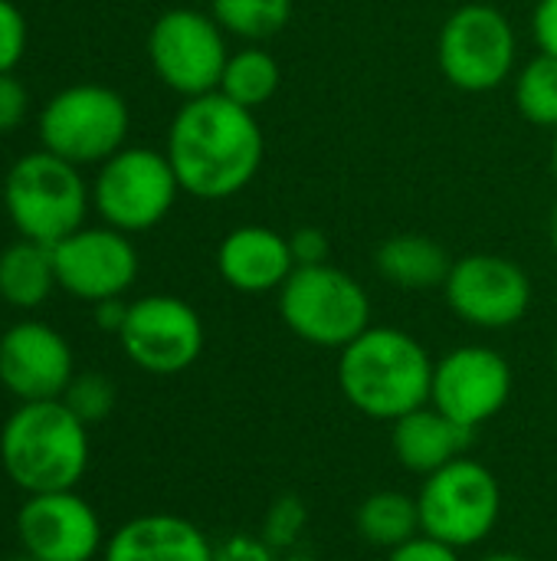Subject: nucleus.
I'll return each instance as SVG.
<instances>
[{"label":"nucleus","instance_id":"obj_1","mask_svg":"<svg viewBox=\"0 0 557 561\" xmlns=\"http://www.w3.org/2000/svg\"><path fill=\"white\" fill-rule=\"evenodd\" d=\"M177 184L197 201H227L253 184L266 158V135L253 108L223 92L184 99L164 148Z\"/></svg>","mask_w":557,"mask_h":561},{"label":"nucleus","instance_id":"obj_2","mask_svg":"<svg viewBox=\"0 0 557 561\" xmlns=\"http://www.w3.org/2000/svg\"><path fill=\"white\" fill-rule=\"evenodd\" d=\"M335 375L358 414L394 424L430 404L433 358L417 335L394 325H371L338 352Z\"/></svg>","mask_w":557,"mask_h":561},{"label":"nucleus","instance_id":"obj_3","mask_svg":"<svg viewBox=\"0 0 557 561\" xmlns=\"http://www.w3.org/2000/svg\"><path fill=\"white\" fill-rule=\"evenodd\" d=\"M7 480L26 496L76 490L89 470V427L56 401L20 404L0 431Z\"/></svg>","mask_w":557,"mask_h":561},{"label":"nucleus","instance_id":"obj_4","mask_svg":"<svg viewBox=\"0 0 557 561\" xmlns=\"http://www.w3.org/2000/svg\"><path fill=\"white\" fill-rule=\"evenodd\" d=\"M276 296L282 325L305 345L341 352L371 329L368 289L332 263L295 266Z\"/></svg>","mask_w":557,"mask_h":561},{"label":"nucleus","instance_id":"obj_5","mask_svg":"<svg viewBox=\"0 0 557 561\" xmlns=\"http://www.w3.org/2000/svg\"><path fill=\"white\" fill-rule=\"evenodd\" d=\"M3 207L20 237L56 247L85 220L89 191L76 164L53 151L23 154L3 178Z\"/></svg>","mask_w":557,"mask_h":561},{"label":"nucleus","instance_id":"obj_6","mask_svg":"<svg viewBox=\"0 0 557 561\" xmlns=\"http://www.w3.org/2000/svg\"><path fill=\"white\" fill-rule=\"evenodd\" d=\"M417 506L423 536L463 552L496 533L502 519V486L486 463L460 457L423 477Z\"/></svg>","mask_w":557,"mask_h":561},{"label":"nucleus","instance_id":"obj_7","mask_svg":"<svg viewBox=\"0 0 557 561\" xmlns=\"http://www.w3.org/2000/svg\"><path fill=\"white\" fill-rule=\"evenodd\" d=\"M519 59V33L492 3L456 7L437 36V66L460 92H492L512 79Z\"/></svg>","mask_w":557,"mask_h":561},{"label":"nucleus","instance_id":"obj_8","mask_svg":"<svg viewBox=\"0 0 557 561\" xmlns=\"http://www.w3.org/2000/svg\"><path fill=\"white\" fill-rule=\"evenodd\" d=\"M128 102L95 82L69 85L56 92L39 112V141L56 158L82 168L102 164L125 148L128 138Z\"/></svg>","mask_w":557,"mask_h":561},{"label":"nucleus","instance_id":"obj_9","mask_svg":"<svg viewBox=\"0 0 557 561\" xmlns=\"http://www.w3.org/2000/svg\"><path fill=\"white\" fill-rule=\"evenodd\" d=\"M181 194L177 174L164 151L121 148L98 164L92 201L98 217L121 233H144L158 227Z\"/></svg>","mask_w":557,"mask_h":561},{"label":"nucleus","instance_id":"obj_10","mask_svg":"<svg viewBox=\"0 0 557 561\" xmlns=\"http://www.w3.org/2000/svg\"><path fill=\"white\" fill-rule=\"evenodd\" d=\"M148 59L171 92L197 99L220 89L223 66L230 59L227 33L210 13L174 7L154 20L148 33Z\"/></svg>","mask_w":557,"mask_h":561},{"label":"nucleus","instance_id":"obj_11","mask_svg":"<svg viewBox=\"0 0 557 561\" xmlns=\"http://www.w3.org/2000/svg\"><path fill=\"white\" fill-rule=\"evenodd\" d=\"M443 296L460 322L483 332H502L529 316L532 279L509 256L466 253L453 260V270L443 283Z\"/></svg>","mask_w":557,"mask_h":561},{"label":"nucleus","instance_id":"obj_12","mask_svg":"<svg viewBox=\"0 0 557 561\" xmlns=\"http://www.w3.org/2000/svg\"><path fill=\"white\" fill-rule=\"evenodd\" d=\"M512 388L515 375L502 352L489 345H460L433 362L430 404L476 434L506 411Z\"/></svg>","mask_w":557,"mask_h":561},{"label":"nucleus","instance_id":"obj_13","mask_svg":"<svg viewBox=\"0 0 557 561\" xmlns=\"http://www.w3.org/2000/svg\"><path fill=\"white\" fill-rule=\"evenodd\" d=\"M118 342L131 365L148 375H181L204 355V322L177 296H141L128 306Z\"/></svg>","mask_w":557,"mask_h":561},{"label":"nucleus","instance_id":"obj_14","mask_svg":"<svg viewBox=\"0 0 557 561\" xmlns=\"http://www.w3.org/2000/svg\"><path fill=\"white\" fill-rule=\"evenodd\" d=\"M56 283L82 302L118 299L138 279V250L115 227H79L53 247Z\"/></svg>","mask_w":557,"mask_h":561},{"label":"nucleus","instance_id":"obj_15","mask_svg":"<svg viewBox=\"0 0 557 561\" xmlns=\"http://www.w3.org/2000/svg\"><path fill=\"white\" fill-rule=\"evenodd\" d=\"M16 539L36 561H92L105 549L98 513L76 493H36L16 513Z\"/></svg>","mask_w":557,"mask_h":561},{"label":"nucleus","instance_id":"obj_16","mask_svg":"<svg viewBox=\"0 0 557 561\" xmlns=\"http://www.w3.org/2000/svg\"><path fill=\"white\" fill-rule=\"evenodd\" d=\"M76 375L69 342L46 322H16L0 335V385L20 401H56Z\"/></svg>","mask_w":557,"mask_h":561},{"label":"nucleus","instance_id":"obj_17","mask_svg":"<svg viewBox=\"0 0 557 561\" xmlns=\"http://www.w3.org/2000/svg\"><path fill=\"white\" fill-rule=\"evenodd\" d=\"M292 270L295 260H292L289 237L263 224L236 227L217 247L220 279L243 296L279 293L282 283L292 276Z\"/></svg>","mask_w":557,"mask_h":561},{"label":"nucleus","instance_id":"obj_18","mask_svg":"<svg viewBox=\"0 0 557 561\" xmlns=\"http://www.w3.org/2000/svg\"><path fill=\"white\" fill-rule=\"evenodd\" d=\"M217 546L200 526L174 513H144L118 526L102 561H213Z\"/></svg>","mask_w":557,"mask_h":561},{"label":"nucleus","instance_id":"obj_19","mask_svg":"<svg viewBox=\"0 0 557 561\" xmlns=\"http://www.w3.org/2000/svg\"><path fill=\"white\" fill-rule=\"evenodd\" d=\"M473 437L476 434H469L466 427L450 421L433 404H423L391 424V450H394L397 463L420 480L443 470L446 463L466 457Z\"/></svg>","mask_w":557,"mask_h":561},{"label":"nucleus","instance_id":"obj_20","mask_svg":"<svg viewBox=\"0 0 557 561\" xmlns=\"http://www.w3.org/2000/svg\"><path fill=\"white\" fill-rule=\"evenodd\" d=\"M374 266L381 273V279H387L397 289L417 293V289H443L453 260L443 250V243H437L433 237L423 233H394L387 237L378 253H374Z\"/></svg>","mask_w":557,"mask_h":561},{"label":"nucleus","instance_id":"obj_21","mask_svg":"<svg viewBox=\"0 0 557 561\" xmlns=\"http://www.w3.org/2000/svg\"><path fill=\"white\" fill-rule=\"evenodd\" d=\"M53 247L36 240H16L0 253V299L13 309H36L56 289Z\"/></svg>","mask_w":557,"mask_h":561},{"label":"nucleus","instance_id":"obj_22","mask_svg":"<svg viewBox=\"0 0 557 561\" xmlns=\"http://www.w3.org/2000/svg\"><path fill=\"white\" fill-rule=\"evenodd\" d=\"M355 529L364 546L394 552L397 546H404L423 533L417 496H407L397 490H378V493L364 496L355 510Z\"/></svg>","mask_w":557,"mask_h":561},{"label":"nucleus","instance_id":"obj_23","mask_svg":"<svg viewBox=\"0 0 557 561\" xmlns=\"http://www.w3.org/2000/svg\"><path fill=\"white\" fill-rule=\"evenodd\" d=\"M279 82H282V69L272 59V53H266L263 46L250 43L240 53H230L217 92H223L236 105L256 112V108H263L279 92Z\"/></svg>","mask_w":557,"mask_h":561},{"label":"nucleus","instance_id":"obj_24","mask_svg":"<svg viewBox=\"0 0 557 561\" xmlns=\"http://www.w3.org/2000/svg\"><path fill=\"white\" fill-rule=\"evenodd\" d=\"M292 0H210V16L220 23V30L246 43L282 33L292 20Z\"/></svg>","mask_w":557,"mask_h":561},{"label":"nucleus","instance_id":"obj_25","mask_svg":"<svg viewBox=\"0 0 557 561\" xmlns=\"http://www.w3.org/2000/svg\"><path fill=\"white\" fill-rule=\"evenodd\" d=\"M512 102L519 115L538 128H557V59L532 56L512 82Z\"/></svg>","mask_w":557,"mask_h":561},{"label":"nucleus","instance_id":"obj_26","mask_svg":"<svg viewBox=\"0 0 557 561\" xmlns=\"http://www.w3.org/2000/svg\"><path fill=\"white\" fill-rule=\"evenodd\" d=\"M115 385L108 375L102 371H82V375H72L69 388L62 391V404L89 427V424H98L105 421L112 411H115Z\"/></svg>","mask_w":557,"mask_h":561},{"label":"nucleus","instance_id":"obj_27","mask_svg":"<svg viewBox=\"0 0 557 561\" xmlns=\"http://www.w3.org/2000/svg\"><path fill=\"white\" fill-rule=\"evenodd\" d=\"M309 529V510L299 496H279L266 516H263V526H259V536L282 556L289 549H299L302 536Z\"/></svg>","mask_w":557,"mask_h":561},{"label":"nucleus","instance_id":"obj_28","mask_svg":"<svg viewBox=\"0 0 557 561\" xmlns=\"http://www.w3.org/2000/svg\"><path fill=\"white\" fill-rule=\"evenodd\" d=\"M26 49V20L16 3L0 0V72H13Z\"/></svg>","mask_w":557,"mask_h":561},{"label":"nucleus","instance_id":"obj_29","mask_svg":"<svg viewBox=\"0 0 557 561\" xmlns=\"http://www.w3.org/2000/svg\"><path fill=\"white\" fill-rule=\"evenodd\" d=\"M289 247H292L295 266H318V263H328V256H332V243H328L325 230H318V227L292 230L289 233Z\"/></svg>","mask_w":557,"mask_h":561},{"label":"nucleus","instance_id":"obj_30","mask_svg":"<svg viewBox=\"0 0 557 561\" xmlns=\"http://www.w3.org/2000/svg\"><path fill=\"white\" fill-rule=\"evenodd\" d=\"M30 95L13 72H0V135L13 131L26 115Z\"/></svg>","mask_w":557,"mask_h":561},{"label":"nucleus","instance_id":"obj_31","mask_svg":"<svg viewBox=\"0 0 557 561\" xmlns=\"http://www.w3.org/2000/svg\"><path fill=\"white\" fill-rule=\"evenodd\" d=\"M213 561H279V552L256 533V536H230L217 546Z\"/></svg>","mask_w":557,"mask_h":561},{"label":"nucleus","instance_id":"obj_32","mask_svg":"<svg viewBox=\"0 0 557 561\" xmlns=\"http://www.w3.org/2000/svg\"><path fill=\"white\" fill-rule=\"evenodd\" d=\"M384 561H463L460 559V549L440 542V539H430V536H417L404 546H397L394 552H387Z\"/></svg>","mask_w":557,"mask_h":561},{"label":"nucleus","instance_id":"obj_33","mask_svg":"<svg viewBox=\"0 0 557 561\" xmlns=\"http://www.w3.org/2000/svg\"><path fill=\"white\" fill-rule=\"evenodd\" d=\"M532 36L538 53L557 59V0H538L532 13Z\"/></svg>","mask_w":557,"mask_h":561},{"label":"nucleus","instance_id":"obj_34","mask_svg":"<svg viewBox=\"0 0 557 561\" xmlns=\"http://www.w3.org/2000/svg\"><path fill=\"white\" fill-rule=\"evenodd\" d=\"M128 306L131 302H121V296L118 299H105V302H95V325L102 329V332H121V325H125V319H128Z\"/></svg>","mask_w":557,"mask_h":561},{"label":"nucleus","instance_id":"obj_35","mask_svg":"<svg viewBox=\"0 0 557 561\" xmlns=\"http://www.w3.org/2000/svg\"><path fill=\"white\" fill-rule=\"evenodd\" d=\"M476 561H532L529 556H522V552H486L483 559Z\"/></svg>","mask_w":557,"mask_h":561},{"label":"nucleus","instance_id":"obj_36","mask_svg":"<svg viewBox=\"0 0 557 561\" xmlns=\"http://www.w3.org/2000/svg\"><path fill=\"white\" fill-rule=\"evenodd\" d=\"M279 561H315L305 549H289V552H282L279 556Z\"/></svg>","mask_w":557,"mask_h":561},{"label":"nucleus","instance_id":"obj_37","mask_svg":"<svg viewBox=\"0 0 557 561\" xmlns=\"http://www.w3.org/2000/svg\"><path fill=\"white\" fill-rule=\"evenodd\" d=\"M548 240H552V250L557 253V204L552 207V217H548Z\"/></svg>","mask_w":557,"mask_h":561},{"label":"nucleus","instance_id":"obj_38","mask_svg":"<svg viewBox=\"0 0 557 561\" xmlns=\"http://www.w3.org/2000/svg\"><path fill=\"white\" fill-rule=\"evenodd\" d=\"M552 168H555V174H557V128H555V138H552Z\"/></svg>","mask_w":557,"mask_h":561},{"label":"nucleus","instance_id":"obj_39","mask_svg":"<svg viewBox=\"0 0 557 561\" xmlns=\"http://www.w3.org/2000/svg\"><path fill=\"white\" fill-rule=\"evenodd\" d=\"M7 561H36V559H30V556L23 552V556H16V559H7Z\"/></svg>","mask_w":557,"mask_h":561},{"label":"nucleus","instance_id":"obj_40","mask_svg":"<svg viewBox=\"0 0 557 561\" xmlns=\"http://www.w3.org/2000/svg\"><path fill=\"white\" fill-rule=\"evenodd\" d=\"M555 371H557V348H555Z\"/></svg>","mask_w":557,"mask_h":561}]
</instances>
